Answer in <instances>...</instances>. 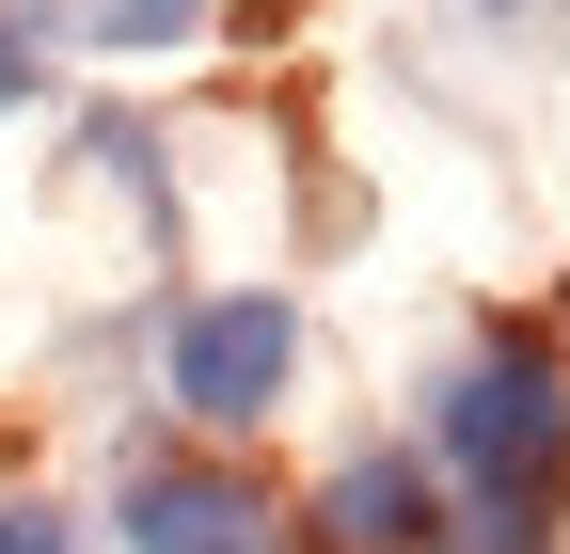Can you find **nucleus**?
Returning a JSON list of instances; mask_svg holds the SVG:
<instances>
[{"mask_svg": "<svg viewBox=\"0 0 570 554\" xmlns=\"http://www.w3.org/2000/svg\"><path fill=\"white\" fill-rule=\"evenodd\" d=\"M412 459L444 475V554H554L570 523V365L554 333L491 317L428 365V428Z\"/></svg>", "mask_w": 570, "mask_h": 554, "instance_id": "f257e3e1", "label": "nucleus"}, {"mask_svg": "<svg viewBox=\"0 0 570 554\" xmlns=\"http://www.w3.org/2000/svg\"><path fill=\"white\" fill-rule=\"evenodd\" d=\"M285 396H302V301L285 286H190V301H159V412L190 444L238 459V428H269Z\"/></svg>", "mask_w": 570, "mask_h": 554, "instance_id": "f03ea898", "label": "nucleus"}, {"mask_svg": "<svg viewBox=\"0 0 570 554\" xmlns=\"http://www.w3.org/2000/svg\"><path fill=\"white\" fill-rule=\"evenodd\" d=\"M111 538L127 554H302V507L223 444H127L111 475Z\"/></svg>", "mask_w": 570, "mask_h": 554, "instance_id": "7ed1b4c3", "label": "nucleus"}, {"mask_svg": "<svg viewBox=\"0 0 570 554\" xmlns=\"http://www.w3.org/2000/svg\"><path fill=\"white\" fill-rule=\"evenodd\" d=\"M317 554H444V475H428L412 444H348L317 475Z\"/></svg>", "mask_w": 570, "mask_h": 554, "instance_id": "20e7f679", "label": "nucleus"}, {"mask_svg": "<svg viewBox=\"0 0 570 554\" xmlns=\"http://www.w3.org/2000/svg\"><path fill=\"white\" fill-rule=\"evenodd\" d=\"M17 32L32 48H111V63H159L206 32V0H17Z\"/></svg>", "mask_w": 570, "mask_h": 554, "instance_id": "39448f33", "label": "nucleus"}, {"mask_svg": "<svg viewBox=\"0 0 570 554\" xmlns=\"http://www.w3.org/2000/svg\"><path fill=\"white\" fill-rule=\"evenodd\" d=\"M80 159L142 206V238H175V159H159V127H142V111H80Z\"/></svg>", "mask_w": 570, "mask_h": 554, "instance_id": "423d86ee", "label": "nucleus"}, {"mask_svg": "<svg viewBox=\"0 0 570 554\" xmlns=\"http://www.w3.org/2000/svg\"><path fill=\"white\" fill-rule=\"evenodd\" d=\"M0 554H80V507H48V492H0Z\"/></svg>", "mask_w": 570, "mask_h": 554, "instance_id": "0eeeda50", "label": "nucleus"}, {"mask_svg": "<svg viewBox=\"0 0 570 554\" xmlns=\"http://www.w3.org/2000/svg\"><path fill=\"white\" fill-rule=\"evenodd\" d=\"M17 96H48V48H32L17 17H0V111H17Z\"/></svg>", "mask_w": 570, "mask_h": 554, "instance_id": "6e6552de", "label": "nucleus"}, {"mask_svg": "<svg viewBox=\"0 0 570 554\" xmlns=\"http://www.w3.org/2000/svg\"><path fill=\"white\" fill-rule=\"evenodd\" d=\"M491 17H523V0H491Z\"/></svg>", "mask_w": 570, "mask_h": 554, "instance_id": "1a4fd4ad", "label": "nucleus"}]
</instances>
